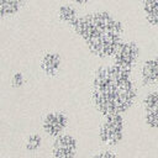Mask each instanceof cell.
I'll list each match as a JSON object with an SVG mask.
<instances>
[{"label": "cell", "instance_id": "cell-1", "mask_svg": "<svg viewBox=\"0 0 158 158\" xmlns=\"http://www.w3.org/2000/svg\"><path fill=\"white\" fill-rule=\"evenodd\" d=\"M138 98V88L132 78V70L115 63L100 65L93 75L90 101L104 116L126 114Z\"/></svg>", "mask_w": 158, "mask_h": 158}, {"label": "cell", "instance_id": "cell-2", "mask_svg": "<svg viewBox=\"0 0 158 158\" xmlns=\"http://www.w3.org/2000/svg\"><path fill=\"white\" fill-rule=\"evenodd\" d=\"M90 54L99 59L112 58L122 42L123 25L111 12L96 10L80 15L72 26Z\"/></svg>", "mask_w": 158, "mask_h": 158}, {"label": "cell", "instance_id": "cell-3", "mask_svg": "<svg viewBox=\"0 0 158 158\" xmlns=\"http://www.w3.org/2000/svg\"><path fill=\"white\" fill-rule=\"evenodd\" d=\"M125 128L126 122L122 114L104 116L98 128V139L106 147H115L122 142Z\"/></svg>", "mask_w": 158, "mask_h": 158}, {"label": "cell", "instance_id": "cell-4", "mask_svg": "<svg viewBox=\"0 0 158 158\" xmlns=\"http://www.w3.org/2000/svg\"><path fill=\"white\" fill-rule=\"evenodd\" d=\"M141 57V47L133 40H122L112 56V63L125 69L133 70Z\"/></svg>", "mask_w": 158, "mask_h": 158}, {"label": "cell", "instance_id": "cell-5", "mask_svg": "<svg viewBox=\"0 0 158 158\" xmlns=\"http://www.w3.org/2000/svg\"><path fill=\"white\" fill-rule=\"evenodd\" d=\"M69 126V116L60 110H52L48 111L42 121L41 127L46 136L51 138H56L57 136L64 133Z\"/></svg>", "mask_w": 158, "mask_h": 158}, {"label": "cell", "instance_id": "cell-6", "mask_svg": "<svg viewBox=\"0 0 158 158\" xmlns=\"http://www.w3.org/2000/svg\"><path fill=\"white\" fill-rule=\"evenodd\" d=\"M78 151L79 141L74 135L64 132L53 138L51 146V153L53 158H77Z\"/></svg>", "mask_w": 158, "mask_h": 158}, {"label": "cell", "instance_id": "cell-7", "mask_svg": "<svg viewBox=\"0 0 158 158\" xmlns=\"http://www.w3.org/2000/svg\"><path fill=\"white\" fill-rule=\"evenodd\" d=\"M143 121L151 130H158V90L148 91L142 100Z\"/></svg>", "mask_w": 158, "mask_h": 158}, {"label": "cell", "instance_id": "cell-8", "mask_svg": "<svg viewBox=\"0 0 158 158\" xmlns=\"http://www.w3.org/2000/svg\"><path fill=\"white\" fill-rule=\"evenodd\" d=\"M139 83L142 86H154L158 84V53L147 58L139 67Z\"/></svg>", "mask_w": 158, "mask_h": 158}, {"label": "cell", "instance_id": "cell-9", "mask_svg": "<svg viewBox=\"0 0 158 158\" xmlns=\"http://www.w3.org/2000/svg\"><path fill=\"white\" fill-rule=\"evenodd\" d=\"M62 64H63L62 56L56 51H48L43 53L40 58V69L48 78H53L57 74H59Z\"/></svg>", "mask_w": 158, "mask_h": 158}, {"label": "cell", "instance_id": "cell-10", "mask_svg": "<svg viewBox=\"0 0 158 158\" xmlns=\"http://www.w3.org/2000/svg\"><path fill=\"white\" fill-rule=\"evenodd\" d=\"M80 14H79V7L73 4V2H63L59 5L58 10H57V17L58 20L68 26H73L74 22L79 19Z\"/></svg>", "mask_w": 158, "mask_h": 158}, {"label": "cell", "instance_id": "cell-11", "mask_svg": "<svg viewBox=\"0 0 158 158\" xmlns=\"http://www.w3.org/2000/svg\"><path fill=\"white\" fill-rule=\"evenodd\" d=\"M141 10L147 25L158 27V0H142Z\"/></svg>", "mask_w": 158, "mask_h": 158}, {"label": "cell", "instance_id": "cell-12", "mask_svg": "<svg viewBox=\"0 0 158 158\" xmlns=\"http://www.w3.org/2000/svg\"><path fill=\"white\" fill-rule=\"evenodd\" d=\"M27 0H0L1 19H10L20 14Z\"/></svg>", "mask_w": 158, "mask_h": 158}, {"label": "cell", "instance_id": "cell-13", "mask_svg": "<svg viewBox=\"0 0 158 158\" xmlns=\"http://www.w3.org/2000/svg\"><path fill=\"white\" fill-rule=\"evenodd\" d=\"M43 143V137L38 132H33L26 137L25 141V151L28 153H36Z\"/></svg>", "mask_w": 158, "mask_h": 158}, {"label": "cell", "instance_id": "cell-14", "mask_svg": "<svg viewBox=\"0 0 158 158\" xmlns=\"http://www.w3.org/2000/svg\"><path fill=\"white\" fill-rule=\"evenodd\" d=\"M25 84V77L21 72H15L10 79V85L14 88V89H20L22 88Z\"/></svg>", "mask_w": 158, "mask_h": 158}, {"label": "cell", "instance_id": "cell-15", "mask_svg": "<svg viewBox=\"0 0 158 158\" xmlns=\"http://www.w3.org/2000/svg\"><path fill=\"white\" fill-rule=\"evenodd\" d=\"M91 158H118V156L112 149H110V147H109V148H104V149L98 151L96 153L93 154Z\"/></svg>", "mask_w": 158, "mask_h": 158}, {"label": "cell", "instance_id": "cell-16", "mask_svg": "<svg viewBox=\"0 0 158 158\" xmlns=\"http://www.w3.org/2000/svg\"><path fill=\"white\" fill-rule=\"evenodd\" d=\"M89 1H90V0H72V2L75 4L78 7H84V6H86V5L89 4Z\"/></svg>", "mask_w": 158, "mask_h": 158}]
</instances>
